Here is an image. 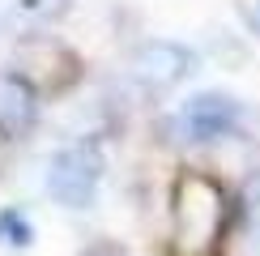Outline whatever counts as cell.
<instances>
[{"mask_svg":"<svg viewBox=\"0 0 260 256\" xmlns=\"http://www.w3.org/2000/svg\"><path fill=\"white\" fill-rule=\"evenodd\" d=\"M47 188L60 205L69 209H85L99 188V154L90 145H73V149H60L47 167Z\"/></svg>","mask_w":260,"mask_h":256,"instance_id":"cell-3","label":"cell"},{"mask_svg":"<svg viewBox=\"0 0 260 256\" xmlns=\"http://www.w3.org/2000/svg\"><path fill=\"white\" fill-rule=\"evenodd\" d=\"M13 69L30 90H64L77 81V56L51 35H26L13 47Z\"/></svg>","mask_w":260,"mask_h":256,"instance_id":"cell-2","label":"cell"},{"mask_svg":"<svg viewBox=\"0 0 260 256\" xmlns=\"http://www.w3.org/2000/svg\"><path fill=\"white\" fill-rule=\"evenodd\" d=\"M192 56L179 47V43H145V47L133 51V77L162 90V85H175L188 77Z\"/></svg>","mask_w":260,"mask_h":256,"instance_id":"cell-5","label":"cell"},{"mask_svg":"<svg viewBox=\"0 0 260 256\" xmlns=\"http://www.w3.org/2000/svg\"><path fill=\"white\" fill-rule=\"evenodd\" d=\"M239 120V103L226 94H197L179 107L175 115V133L183 141H218L222 133H231Z\"/></svg>","mask_w":260,"mask_h":256,"instance_id":"cell-4","label":"cell"},{"mask_svg":"<svg viewBox=\"0 0 260 256\" xmlns=\"http://www.w3.org/2000/svg\"><path fill=\"white\" fill-rule=\"evenodd\" d=\"M0 239H5L9 248H26L30 243V222L21 218L17 209H5L0 213Z\"/></svg>","mask_w":260,"mask_h":256,"instance_id":"cell-7","label":"cell"},{"mask_svg":"<svg viewBox=\"0 0 260 256\" xmlns=\"http://www.w3.org/2000/svg\"><path fill=\"white\" fill-rule=\"evenodd\" d=\"M81 256H128L120 243H111V239H103V243H90V248H85Z\"/></svg>","mask_w":260,"mask_h":256,"instance_id":"cell-8","label":"cell"},{"mask_svg":"<svg viewBox=\"0 0 260 256\" xmlns=\"http://www.w3.org/2000/svg\"><path fill=\"white\" fill-rule=\"evenodd\" d=\"M247 26L260 35V0H252V5H247Z\"/></svg>","mask_w":260,"mask_h":256,"instance_id":"cell-9","label":"cell"},{"mask_svg":"<svg viewBox=\"0 0 260 256\" xmlns=\"http://www.w3.org/2000/svg\"><path fill=\"white\" fill-rule=\"evenodd\" d=\"M226 235V192L213 175L183 171L171 192V252L213 256Z\"/></svg>","mask_w":260,"mask_h":256,"instance_id":"cell-1","label":"cell"},{"mask_svg":"<svg viewBox=\"0 0 260 256\" xmlns=\"http://www.w3.org/2000/svg\"><path fill=\"white\" fill-rule=\"evenodd\" d=\"M30 120H35L30 85L21 77H5V73H0V128L21 133V128H30Z\"/></svg>","mask_w":260,"mask_h":256,"instance_id":"cell-6","label":"cell"}]
</instances>
